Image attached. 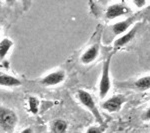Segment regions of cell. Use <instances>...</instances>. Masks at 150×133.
<instances>
[{
  "instance_id": "cell-1",
  "label": "cell",
  "mask_w": 150,
  "mask_h": 133,
  "mask_svg": "<svg viewBox=\"0 0 150 133\" xmlns=\"http://www.w3.org/2000/svg\"><path fill=\"white\" fill-rule=\"evenodd\" d=\"M76 98L78 99V101L81 103L82 106H84L87 110H89V112L94 116V118H95V120L97 121L98 124L104 125L102 115H101V113L99 112L97 106L95 104V101H94L93 96L91 95L90 93L87 92L85 90L80 89V90L77 91Z\"/></svg>"
},
{
  "instance_id": "cell-2",
  "label": "cell",
  "mask_w": 150,
  "mask_h": 133,
  "mask_svg": "<svg viewBox=\"0 0 150 133\" xmlns=\"http://www.w3.org/2000/svg\"><path fill=\"white\" fill-rule=\"evenodd\" d=\"M112 56L109 55L106 60L104 61L102 66V73H101L100 81H99V97L101 99L105 98L107 94L109 93L112 83H111V76H110V66Z\"/></svg>"
},
{
  "instance_id": "cell-3",
  "label": "cell",
  "mask_w": 150,
  "mask_h": 133,
  "mask_svg": "<svg viewBox=\"0 0 150 133\" xmlns=\"http://www.w3.org/2000/svg\"><path fill=\"white\" fill-rule=\"evenodd\" d=\"M130 12H131V8L125 2H116V3L111 4L106 8L105 17L108 20H115L119 17L127 15Z\"/></svg>"
},
{
  "instance_id": "cell-4",
  "label": "cell",
  "mask_w": 150,
  "mask_h": 133,
  "mask_svg": "<svg viewBox=\"0 0 150 133\" xmlns=\"http://www.w3.org/2000/svg\"><path fill=\"white\" fill-rule=\"evenodd\" d=\"M17 123V115L13 110L2 106L0 109V124L4 131H10Z\"/></svg>"
},
{
  "instance_id": "cell-5",
  "label": "cell",
  "mask_w": 150,
  "mask_h": 133,
  "mask_svg": "<svg viewBox=\"0 0 150 133\" xmlns=\"http://www.w3.org/2000/svg\"><path fill=\"white\" fill-rule=\"evenodd\" d=\"M127 101L126 97L122 94H118V95H114L112 97H109L106 99L102 103V109L108 111L110 113L118 112L122 108L123 104Z\"/></svg>"
},
{
  "instance_id": "cell-6",
  "label": "cell",
  "mask_w": 150,
  "mask_h": 133,
  "mask_svg": "<svg viewBox=\"0 0 150 133\" xmlns=\"http://www.w3.org/2000/svg\"><path fill=\"white\" fill-rule=\"evenodd\" d=\"M65 77H66V74H65V71L62 69H57L54 70V71L48 73L47 75H45L44 77L40 79V84L43 86H56L58 84L62 83L65 80Z\"/></svg>"
},
{
  "instance_id": "cell-7",
  "label": "cell",
  "mask_w": 150,
  "mask_h": 133,
  "mask_svg": "<svg viewBox=\"0 0 150 133\" xmlns=\"http://www.w3.org/2000/svg\"><path fill=\"white\" fill-rule=\"evenodd\" d=\"M139 27H140V23H136L128 31L123 33L122 35H120L119 37L114 41V43H113L114 49L118 50V49H120V48H122L123 46H125L126 44H128L129 42H131V41L134 39L135 36H136L137 32H138Z\"/></svg>"
},
{
  "instance_id": "cell-8",
  "label": "cell",
  "mask_w": 150,
  "mask_h": 133,
  "mask_svg": "<svg viewBox=\"0 0 150 133\" xmlns=\"http://www.w3.org/2000/svg\"><path fill=\"white\" fill-rule=\"evenodd\" d=\"M137 16H129L126 19H123V20H119L114 24H112L111 29H112V32L114 33L116 36H120L123 33H125L126 31L129 30L130 28L136 24Z\"/></svg>"
},
{
  "instance_id": "cell-9",
  "label": "cell",
  "mask_w": 150,
  "mask_h": 133,
  "mask_svg": "<svg viewBox=\"0 0 150 133\" xmlns=\"http://www.w3.org/2000/svg\"><path fill=\"white\" fill-rule=\"evenodd\" d=\"M99 51H100V47L98 44H93L90 47H88L85 51L83 52V54L80 57V61L83 64H90L93 61H95L97 59Z\"/></svg>"
},
{
  "instance_id": "cell-10",
  "label": "cell",
  "mask_w": 150,
  "mask_h": 133,
  "mask_svg": "<svg viewBox=\"0 0 150 133\" xmlns=\"http://www.w3.org/2000/svg\"><path fill=\"white\" fill-rule=\"evenodd\" d=\"M0 85L1 87H18L22 85V82L17 77L2 72L0 74Z\"/></svg>"
},
{
  "instance_id": "cell-11",
  "label": "cell",
  "mask_w": 150,
  "mask_h": 133,
  "mask_svg": "<svg viewBox=\"0 0 150 133\" xmlns=\"http://www.w3.org/2000/svg\"><path fill=\"white\" fill-rule=\"evenodd\" d=\"M14 45V42L12 41L10 38H2L0 41V58H1V61H3L4 58L6 57V55L10 52Z\"/></svg>"
},
{
  "instance_id": "cell-12",
  "label": "cell",
  "mask_w": 150,
  "mask_h": 133,
  "mask_svg": "<svg viewBox=\"0 0 150 133\" xmlns=\"http://www.w3.org/2000/svg\"><path fill=\"white\" fill-rule=\"evenodd\" d=\"M134 87L140 91H146L150 89V75L140 77L134 83Z\"/></svg>"
},
{
  "instance_id": "cell-13",
  "label": "cell",
  "mask_w": 150,
  "mask_h": 133,
  "mask_svg": "<svg viewBox=\"0 0 150 133\" xmlns=\"http://www.w3.org/2000/svg\"><path fill=\"white\" fill-rule=\"evenodd\" d=\"M68 128V124L63 119H57L52 123L53 133H65Z\"/></svg>"
},
{
  "instance_id": "cell-14",
  "label": "cell",
  "mask_w": 150,
  "mask_h": 133,
  "mask_svg": "<svg viewBox=\"0 0 150 133\" xmlns=\"http://www.w3.org/2000/svg\"><path fill=\"white\" fill-rule=\"evenodd\" d=\"M28 108L32 114H37L39 110V100L34 96H30L28 98Z\"/></svg>"
},
{
  "instance_id": "cell-15",
  "label": "cell",
  "mask_w": 150,
  "mask_h": 133,
  "mask_svg": "<svg viewBox=\"0 0 150 133\" xmlns=\"http://www.w3.org/2000/svg\"><path fill=\"white\" fill-rule=\"evenodd\" d=\"M104 131H105V125L99 124L98 126H91L88 128L86 133H103Z\"/></svg>"
},
{
  "instance_id": "cell-16",
  "label": "cell",
  "mask_w": 150,
  "mask_h": 133,
  "mask_svg": "<svg viewBox=\"0 0 150 133\" xmlns=\"http://www.w3.org/2000/svg\"><path fill=\"white\" fill-rule=\"evenodd\" d=\"M130 2L132 3V5L138 9H142L146 6L147 0H130Z\"/></svg>"
},
{
  "instance_id": "cell-17",
  "label": "cell",
  "mask_w": 150,
  "mask_h": 133,
  "mask_svg": "<svg viewBox=\"0 0 150 133\" xmlns=\"http://www.w3.org/2000/svg\"><path fill=\"white\" fill-rule=\"evenodd\" d=\"M144 119H145V120H150V107H149L146 111H145Z\"/></svg>"
},
{
  "instance_id": "cell-18",
  "label": "cell",
  "mask_w": 150,
  "mask_h": 133,
  "mask_svg": "<svg viewBox=\"0 0 150 133\" xmlns=\"http://www.w3.org/2000/svg\"><path fill=\"white\" fill-rule=\"evenodd\" d=\"M4 1H5L6 4H8V5H13L16 2V0H4Z\"/></svg>"
},
{
  "instance_id": "cell-19",
  "label": "cell",
  "mask_w": 150,
  "mask_h": 133,
  "mask_svg": "<svg viewBox=\"0 0 150 133\" xmlns=\"http://www.w3.org/2000/svg\"><path fill=\"white\" fill-rule=\"evenodd\" d=\"M20 133H33V130L31 129V128H26V129H24L23 131H21Z\"/></svg>"
},
{
  "instance_id": "cell-20",
  "label": "cell",
  "mask_w": 150,
  "mask_h": 133,
  "mask_svg": "<svg viewBox=\"0 0 150 133\" xmlns=\"http://www.w3.org/2000/svg\"><path fill=\"white\" fill-rule=\"evenodd\" d=\"M114 1H119V0H114Z\"/></svg>"
}]
</instances>
